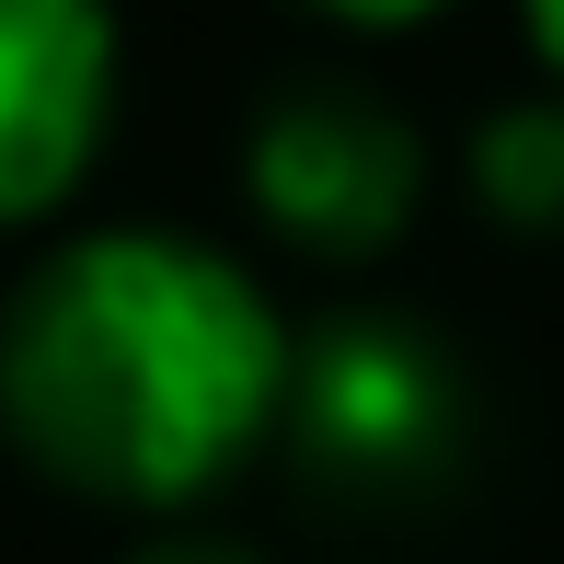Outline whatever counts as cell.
I'll list each match as a JSON object with an SVG mask.
<instances>
[{
    "instance_id": "cell-1",
    "label": "cell",
    "mask_w": 564,
    "mask_h": 564,
    "mask_svg": "<svg viewBox=\"0 0 564 564\" xmlns=\"http://www.w3.org/2000/svg\"><path fill=\"white\" fill-rule=\"evenodd\" d=\"M289 312L219 242L82 230L0 300V438L58 496L173 519L289 426Z\"/></svg>"
},
{
    "instance_id": "cell-2",
    "label": "cell",
    "mask_w": 564,
    "mask_h": 564,
    "mask_svg": "<svg viewBox=\"0 0 564 564\" xmlns=\"http://www.w3.org/2000/svg\"><path fill=\"white\" fill-rule=\"evenodd\" d=\"M242 196H253V219L289 253L369 265V253L403 242V219H415V196H426V139L380 105L369 82L300 69V82H276L265 105H253V127H242Z\"/></svg>"
},
{
    "instance_id": "cell-3",
    "label": "cell",
    "mask_w": 564,
    "mask_h": 564,
    "mask_svg": "<svg viewBox=\"0 0 564 564\" xmlns=\"http://www.w3.org/2000/svg\"><path fill=\"white\" fill-rule=\"evenodd\" d=\"M460 426H473V392H460V357L426 323L335 312L289 357V426L276 438L335 496H403V484L449 473Z\"/></svg>"
},
{
    "instance_id": "cell-4",
    "label": "cell",
    "mask_w": 564,
    "mask_h": 564,
    "mask_svg": "<svg viewBox=\"0 0 564 564\" xmlns=\"http://www.w3.org/2000/svg\"><path fill=\"white\" fill-rule=\"evenodd\" d=\"M116 127V23L82 0H0V230L82 196Z\"/></svg>"
},
{
    "instance_id": "cell-5",
    "label": "cell",
    "mask_w": 564,
    "mask_h": 564,
    "mask_svg": "<svg viewBox=\"0 0 564 564\" xmlns=\"http://www.w3.org/2000/svg\"><path fill=\"white\" fill-rule=\"evenodd\" d=\"M460 173H473V208L484 219L530 230V242L564 230V93H507V105L473 127Z\"/></svg>"
},
{
    "instance_id": "cell-6",
    "label": "cell",
    "mask_w": 564,
    "mask_h": 564,
    "mask_svg": "<svg viewBox=\"0 0 564 564\" xmlns=\"http://www.w3.org/2000/svg\"><path fill=\"white\" fill-rule=\"evenodd\" d=\"M519 46H530V69H542V93H564V0H542V12L519 23Z\"/></svg>"
},
{
    "instance_id": "cell-7",
    "label": "cell",
    "mask_w": 564,
    "mask_h": 564,
    "mask_svg": "<svg viewBox=\"0 0 564 564\" xmlns=\"http://www.w3.org/2000/svg\"><path fill=\"white\" fill-rule=\"evenodd\" d=\"M127 564H253V553H230V542H150V553H127Z\"/></svg>"
}]
</instances>
